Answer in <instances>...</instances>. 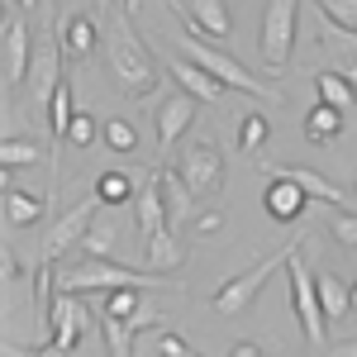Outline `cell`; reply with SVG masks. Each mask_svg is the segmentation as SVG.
Masks as SVG:
<instances>
[{"mask_svg": "<svg viewBox=\"0 0 357 357\" xmlns=\"http://www.w3.org/2000/svg\"><path fill=\"white\" fill-rule=\"evenodd\" d=\"M105 62H110V77L129 100H148L158 91V67L143 48V38L129 29V10H114L110 24H105Z\"/></svg>", "mask_w": 357, "mask_h": 357, "instance_id": "1", "label": "cell"}, {"mask_svg": "<svg viewBox=\"0 0 357 357\" xmlns=\"http://www.w3.org/2000/svg\"><path fill=\"white\" fill-rule=\"evenodd\" d=\"M176 48H181V57H191L195 67H205L215 82H224L229 91H243V96H267V100H281V91L276 86H267V82H257L252 72H248L243 62L234 53H224L220 43H205V38H195L191 29H181L176 33Z\"/></svg>", "mask_w": 357, "mask_h": 357, "instance_id": "2", "label": "cell"}, {"mask_svg": "<svg viewBox=\"0 0 357 357\" xmlns=\"http://www.w3.org/2000/svg\"><path fill=\"white\" fill-rule=\"evenodd\" d=\"M301 243H305V234H301V238H286V243L276 248V252H267V257H262L257 267H248V272H238L234 281H224L220 296H215V314H220V319H238L248 305L257 301V291L267 286V276L281 272V267H286V262H291V257L301 252Z\"/></svg>", "mask_w": 357, "mask_h": 357, "instance_id": "3", "label": "cell"}, {"mask_svg": "<svg viewBox=\"0 0 357 357\" xmlns=\"http://www.w3.org/2000/svg\"><path fill=\"white\" fill-rule=\"evenodd\" d=\"M124 286H167L158 276H143L134 267H119V262H100V257H86L77 267H57V291H67V296H86V291H96V296H110V291H124Z\"/></svg>", "mask_w": 357, "mask_h": 357, "instance_id": "4", "label": "cell"}, {"mask_svg": "<svg viewBox=\"0 0 357 357\" xmlns=\"http://www.w3.org/2000/svg\"><path fill=\"white\" fill-rule=\"evenodd\" d=\"M296 15H301V0H267L257 53H262V67L276 72V77L291 67V48H296Z\"/></svg>", "mask_w": 357, "mask_h": 357, "instance_id": "5", "label": "cell"}, {"mask_svg": "<svg viewBox=\"0 0 357 357\" xmlns=\"http://www.w3.org/2000/svg\"><path fill=\"white\" fill-rule=\"evenodd\" d=\"M286 276H291V305H296V319H301V333L305 343H324V333H329V319H324V310H319V286H314V272L305 267V257L296 252L291 262H286Z\"/></svg>", "mask_w": 357, "mask_h": 357, "instance_id": "6", "label": "cell"}, {"mask_svg": "<svg viewBox=\"0 0 357 357\" xmlns=\"http://www.w3.org/2000/svg\"><path fill=\"white\" fill-rule=\"evenodd\" d=\"M96 210H100V195H91V200H77V205H67V215L43 234V248H38V267H57V257L62 252H72V248L86 243V229L96 220Z\"/></svg>", "mask_w": 357, "mask_h": 357, "instance_id": "7", "label": "cell"}, {"mask_svg": "<svg viewBox=\"0 0 357 357\" xmlns=\"http://www.w3.org/2000/svg\"><path fill=\"white\" fill-rule=\"evenodd\" d=\"M29 67H33V38H29L24 15H5V24H0V86L20 91L29 82Z\"/></svg>", "mask_w": 357, "mask_h": 357, "instance_id": "8", "label": "cell"}, {"mask_svg": "<svg viewBox=\"0 0 357 357\" xmlns=\"http://www.w3.org/2000/svg\"><path fill=\"white\" fill-rule=\"evenodd\" d=\"M176 172H181V181H186L195 195H215L224 186V158H220V148L205 143V138L186 143V153H181Z\"/></svg>", "mask_w": 357, "mask_h": 357, "instance_id": "9", "label": "cell"}, {"mask_svg": "<svg viewBox=\"0 0 357 357\" xmlns=\"http://www.w3.org/2000/svg\"><path fill=\"white\" fill-rule=\"evenodd\" d=\"M86 301L82 296H67V291H57V301H53V314H48V348L62 357H72L77 353V343H82V333H86Z\"/></svg>", "mask_w": 357, "mask_h": 357, "instance_id": "10", "label": "cell"}, {"mask_svg": "<svg viewBox=\"0 0 357 357\" xmlns=\"http://www.w3.org/2000/svg\"><path fill=\"white\" fill-rule=\"evenodd\" d=\"M57 86H62V48L57 43H38L33 48V67H29V110H48L53 105V96H57Z\"/></svg>", "mask_w": 357, "mask_h": 357, "instance_id": "11", "label": "cell"}, {"mask_svg": "<svg viewBox=\"0 0 357 357\" xmlns=\"http://www.w3.org/2000/svg\"><path fill=\"white\" fill-rule=\"evenodd\" d=\"M186 29L205 43H224L229 29H234V15H229V0H191L186 5Z\"/></svg>", "mask_w": 357, "mask_h": 357, "instance_id": "12", "label": "cell"}, {"mask_svg": "<svg viewBox=\"0 0 357 357\" xmlns=\"http://www.w3.org/2000/svg\"><path fill=\"white\" fill-rule=\"evenodd\" d=\"M305 200H310V195H305L291 176L272 172V181H267V191H262V205H267V215H272L276 224L301 220V215H305Z\"/></svg>", "mask_w": 357, "mask_h": 357, "instance_id": "13", "label": "cell"}, {"mask_svg": "<svg viewBox=\"0 0 357 357\" xmlns=\"http://www.w3.org/2000/svg\"><path fill=\"white\" fill-rule=\"evenodd\" d=\"M119 234H124V224H119V210H114V205H100V210H96V220H91V229H86L82 252H86V257H100V262H114Z\"/></svg>", "mask_w": 357, "mask_h": 357, "instance_id": "14", "label": "cell"}, {"mask_svg": "<svg viewBox=\"0 0 357 357\" xmlns=\"http://www.w3.org/2000/svg\"><path fill=\"white\" fill-rule=\"evenodd\" d=\"M167 67H172L176 86H181L186 96H195V100H205V105H220L224 96H229V86H224V82H215V77H210L205 67H195L191 57H172Z\"/></svg>", "mask_w": 357, "mask_h": 357, "instance_id": "15", "label": "cell"}, {"mask_svg": "<svg viewBox=\"0 0 357 357\" xmlns=\"http://www.w3.org/2000/svg\"><path fill=\"white\" fill-rule=\"evenodd\" d=\"M134 215H138V229L153 238V234H167L172 220H167V195H162V176L153 172L148 181H143V191L134 195Z\"/></svg>", "mask_w": 357, "mask_h": 357, "instance_id": "16", "label": "cell"}, {"mask_svg": "<svg viewBox=\"0 0 357 357\" xmlns=\"http://www.w3.org/2000/svg\"><path fill=\"white\" fill-rule=\"evenodd\" d=\"M191 124H195V96L176 91L172 100H162V110H158V143H162V153L186 134Z\"/></svg>", "mask_w": 357, "mask_h": 357, "instance_id": "17", "label": "cell"}, {"mask_svg": "<svg viewBox=\"0 0 357 357\" xmlns=\"http://www.w3.org/2000/svg\"><path fill=\"white\" fill-rule=\"evenodd\" d=\"M57 48L72 57V62H82V57H91L96 53V43H100V24L91 20V15H67L62 24H57Z\"/></svg>", "mask_w": 357, "mask_h": 357, "instance_id": "18", "label": "cell"}, {"mask_svg": "<svg viewBox=\"0 0 357 357\" xmlns=\"http://www.w3.org/2000/svg\"><path fill=\"white\" fill-rule=\"evenodd\" d=\"M181 267H186V243H181V234H176V229L153 234V238H148V272L167 276V272H181Z\"/></svg>", "mask_w": 357, "mask_h": 357, "instance_id": "19", "label": "cell"}, {"mask_svg": "<svg viewBox=\"0 0 357 357\" xmlns=\"http://www.w3.org/2000/svg\"><path fill=\"white\" fill-rule=\"evenodd\" d=\"M158 176H162V195H167V220H172V229H181V224L191 220L195 210V191L181 181V172L176 167H158Z\"/></svg>", "mask_w": 357, "mask_h": 357, "instance_id": "20", "label": "cell"}, {"mask_svg": "<svg viewBox=\"0 0 357 357\" xmlns=\"http://www.w3.org/2000/svg\"><path fill=\"white\" fill-rule=\"evenodd\" d=\"M314 286H319V310H324V319H348V314H353V281H343V276H333V272H319Z\"/></svg>", "mask_w": 357, "mask_h": 357, "instance_id": "21", "label": "cell"}, {"mask_svg": "<svg viewBox=\"0 0 357 357\" xmlns=\"http://www.w3.org/2000/svg\"><path fill=\"white\" fill-rule=\"evenodd\" d=\"M43 205H48V195H33V191H5V224L10 229H33V224L43 220Z\"/></svg>", "mask_w": 357, "mask_h": 357, "instance_id": "22", "label": "cell"}, {"mask_svg": "<svg viewBox=\"0 0 357 357\" xmlns=\"http://www.w3.org/2000/svg\"><path fill=\"white\" fill-rule=\"evenodd\" d=\"M276 172H281V176H291L305 195H314V200H324V205H343V200H348V195L338 191L329 176H319L314 167H301V162H296V167H276Z\"/></svg>", "mask_w": 357, "mask_h": 357, "instance_id": "23", "label": "cell"}, {"mask_svg": "<svg viewBox=\"0 0 357 357\" xmlns=\"http://www.w3.org/2000/svg\"><path fill=\"white\" fill-rule=\"evenodd\" d=\"M343 134V110H333V105H314V110L305 114V138L310 143H333V138Z\"/></svg>", "mask_w": 357, "mask_h": 357, "instance_id": "24", "label": "cell"}, {"mask_svg": "<svg viewBox=\"0 0 357 357\" xmlns=\"http://www.w3.org/2000/svg\"><path fill=\"white\" fill-rule=\"evenodd\" d=\"M314 91H319V105H333V110H353L357 91L348 86V77H338V72H314Z\"/></svg>", "mask_w": 357, "mask_h": 357, "instance_id": "25", "label": "cell"}, {"mask_svg": "<svg viewBox=\"0 0 357 357\" xmlns=\"http://www.w3.org/2000/svg\"><path fill=\"white\" fill-rule=\"evenodd\" d=\"M72 119H77V110H72V82L57 86L53 105H48V124H53V148H62L67 143V129H72Z\"/></svg>", "mask_w": 357, "mask_h": 357, "instance_id": "26", "label": "cell"}, {"mask_svg": "<svg viewBox=\"0 0 357 357\" xmlns=\"http://www.w3.org/2000/svg\"><path fill=\"white\" fill-rule=\"evenodd\" d=\"M38 158H43V148H38L33 138L10 134L5 143H0V172H15V167H33Z\"/></svg>", "mask_w": 357, "mask_h": 357, "instance_id": "27", "label": "cell"}, {"mask_svg": "<svg viewBox=\"0 0 357 357\" xmlns=\"http://www.w3.org/2000/svg\"><path fill=\"white\" fill-rule=\"evenodd\" d=\"M96 195H100V205H134V195H138V186L124 176V172H105L100 176V186H96Z\"/></svg>", "mask_w": 357, "mask_h": 357, "instance_id": "28", "label": "cell"}, {"mask_svg": "<svg viewBox=\"0 0 357 357\" xmlns=\"http://www.w3.org/2000/svg\"><path fill=\"white\" fill-rule=\"evenodd\" d=\"M138 310H143V291L138 286H124V291L100 296V314H110V319H134Z\"/></svg>", "mask_w": 357, "mask_h": 357, "instance_id": "29", "label": "cell"}, {"mask_svg": "<svg viewBox=\"0 0 357 357\" xmlns=\"http://www.w3.org/2000/svg\"><path fill=\"white\" fill-rule=\"evenodd\" d=\"M100 333H105V343H110V357H134V324H129V319L100 314Z\"/></svg>", "mask_w": 357, "mask_h": 357, "instance_id": "30", "label": "cell"}, {"mask_svg": "<svg viewBox=\"0 0 357 357\" xmlns=\"http://www.w3.org/2000/svg\"><path fill=\"white\" fill-rule=\"evenodd\" d=\"M267 134H272V124H267V114L248 110L243 119H238V148H243V153H257V148L267 143Z\"/></svg>", "mask_w": 357, "mask_h": 357, "instance_id": "31", "label": "cell"}, {"mask_svg": "<svg viewBox=\"0 0 357 357\" xmlns=\"http://www.w3.org/2000/svg\"><path fill=\"white\" fill-rule=\"evenodd\" d=\"M319 15L343 33H357V0H319Z\"/></svg>", "mask_w": 357, "mask_h": 357, "instance_id": "32", "label": "cell"}, {"mask_svg": "<svg viewBox=\"0 0 357 357\" xmlns=\"http://www.w3.org/2000/svg\"><path fill=\"white\" fill-rule=\"evenodd\" d=\"M100 134H105V148H110V153H134L138 148V134H134L129 119H105Z\"/></svg>", "mask_w": 357, "mask_h": 357, "instance_id": "33", "label": "cell"}, {"mask_svg": "<svg viewBox=\"0 0 357 357\" xmlns=\"http://www.w3.org/2000/svg\"><path fill=\"white\" fill-rule=\"evenodd\" d=\"M96 138H100V124H96L91 114H77V119H72V129H67V143H77V148H91Z\"/></svg>", "mask_w": 357, "mask_h": 357, "instance_id": "34", "label": "cell"}, {"mask_svg": "<svg viewBox=\"0 0 357 357\" xmlns=\"http://www.w3.org/2000/svg\"><path fill=\"white\" fill-rule=\"evenodd\" d=\"M333 243H343V248H357V215H333Z\"/></svg>", "mask_w": 357, "mask_h": 357, "instance_id": "35", "label": "cell"}, {"mask_svg": "<svg viewBox=\"0 0 357 357\" xmlns=\"http://www.w3.org/2000/svg\"><path fill=\"white\" fill-rule=\"evenodd\" d=\"M158 353H162V357H195V348L186 343V338H176V333H162Z\"/></svg>", "mask_w": 357, "mask_h": 357, "instance_id": "36", "label": "cell"}, {"mask_svg": "<svg viewBox=\"0 0 357 357\" xmlns=\"http://www.w3.org/2000/svg\"><path fill=\"white\" fill-rule=\"evenodd\" d=\"M220 224H224L220 210H205V215H195V234H215Z\"/></svg>", "mask_w": 357, "mask_h": 357, "instance_id": "37", "label": "cell"}, {"mask_svg": "<svg viewBox=\"0 0 357 357\" xmlns=\"http://www.w3.org/2000/svg\"><path fill=\"white\" fill-rule=\"evenodd\" d=\"M229 357H267V348H262V343H252V338H243V343H234V348H229Z\"/></svg>", "mask_w": 357, "mask_h": 357, "instance_id": "38", "label": "cell"}, {"mask_svg": "<svg viewBox=\"0 0 357 357\" xmlns=\"http://www.w3.org/2000/svg\"><path fill=\"white\" fill-rule=\"evenodd\" d=\"M324 357H357V338H343V343H329Z\"/></svg>", "mask_w": 357, "mask_h": 357, "instance_id": "39", "label": "cell"}, {"mask_svg": "<svg viewBox=\"0 0 357 357\" xmlns=\"http://www.w3.org/2000/svg\"><path fill=\"white\" fill-rule=\"evenodd\" d=\"M15 5H20L24 15H33V10H38V0H15Z\"/></svg>", "mask_w": 357, "mask_h": 357, "instance_id": "40", "label": "cell"}, {"mask_svg": "<svg viewBox=\"0 0 357 357\" xmlns=\"http://www.w3.org/2000/svg\"><path fill=\"white\" fill-rule=\"evenodd\" d=\"M343 77H348V86H353V91H357V62H353V67H348V72H343Z\"/></svg>", "mask_w": 357, "mask_h": 357, "instance_id": "41", "label": "cell"}, {"mask_svg": "<svg viewBox=\"0 0 357 357\" xmlns=\"http://www.w3.org/2000/svg\"><path fill=\"white\" fill-rule=\"evenodd\" d=\"M353 314H357V281H353Z\"/></svg>", "mask_w": 357, "mask_h": 357, "instance_id": "42", "label": "cell"}, {"mask_svg": "<svg viewBox=\"0 0 357 357\" xmlns=\"http://www.w3.org/2000/svg\"><path fill=\"white\" fill-rule=\"evenodd\" d=\"M195 357H200V353H195Z\"/></svg>", "mask_w": 357, "mask_h": 357, "instance_id": "43", "label": "cell"}]
</instances>
